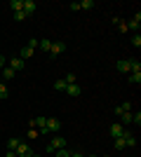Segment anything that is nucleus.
<instances>
[{"label": "nucleus", "mask_w": 141, "mask_h": 157, "mask_svg": "<svg viewBox=\"0 0 141 157\" xmlns=\"http://www.w3.org/2000/svg\"><path fill=\"white\" fill-rule=\"evenodd\" d=\"M35 10H38L35 0H24V12H26V14H33Z\"/></svg>", "instance_id": "obj_12"}, {"label": "nucleus", "mask_w": 141, "mask_h": 157, "mask_svg": "<svg viewBox=\"0 0 141 157\" xmlns=\"http://www.w3.org/2000/svg\"><path fill=\"white\" fill-rule=\"evenodd\" d=\"M68 10H73V12H78V10H80V2H71V5H68Z\"/></svg>", "instance_id": "obj_30"}, {"label": "nucleus", "mask_w": 141, "mask_h": 157, "mask_svg": "<svg viewBox=\"0 0 141 157\" xmlns=\"http://www.w3.org/2000/svg\"><path fill=\"white\" fill-rule=\"evenodd\" d=\"M10 10L12 12H21L24 10V0H10Z\"/></svg>", "instance_id": "obj_14"}, {"label": "nucleus", "mask_w": 141, "mask_h": 157, "mask_svg": "<svg viewBox=\"0 0 141 157\" xmlns=\"http://www.w3.org/2000/svg\"><path fill=\"white\" fill-rule=\"evenodd\" d=\"M64 92H66L68 96H80V85H78V82H75V85H66Z\"/></svg>", "instance_id": "obj_9"}, {"label": "nucleus", "mask_w": 141, "mask_h": 157, "mask_svg": "<svg viewBox=\"0 0 141 157\" xmlns=\"http://www.w3.org/2000/svg\"><path fill=\"white\" fill-rule=\"evenodd\" d=\"M122 138H125V145H127V148H134V145H136V136H134V134L125 131V134H122Z\"/></svg>", "instance_id": "obj_10"}, {"label": "nucleus", "mask_w": 141, "mask_h": 157, "mask_svg": "<svg viewBox=\"0 0 141 157\" xmlns=\"http://www.w3.org/2000/svg\"><path fill=\"white\" fill-rule=\"evenodd\" d=\"M5 66H7V61H5V56L0 54V68H5Z\"/></svg>", "instance_id": "obj_32"}, {"label": "nucleus", "mask_w": 141, "mask_h": 157, "mask_svg": "<svg viewBox=\"0 0 141 157\" xmlns=\"http://www.w3.org/2000/svg\"><path fill=\"white\" fill-rule=\"evenodd\" d=\"M71 157H85V155H80V152H71Z\"/></svg>", "instance_id": "obj_34"}, {"label": "nucleus", "mask_w": 141, "mask_h": 157, "mask_svg": "<svg viewBox=\"0 0 141 157\" xmlns=\"http://www.w3.org/2000/svg\"><path fill=\"white\" fill-rule=\"evenodd\" d=\"M101 157H108V155H101Z\"/></svg>", "instance_id": "obj_36"}, {"label": "nucleus", "mask_w": 141, "mask_h": 157, "mask_svg": "<svg viewBox=\"0 0 141 157\" xmlns=\"http://www.w3.org/2000/svg\"><path fill=\"white\" fill-rule=\"evenodd\" d=\"M66 52V45L64 42H52V49H49V56H59V54Z\"/></svg>", "instance_id": "obj_6"}, {"label": "nucleus", "mask_w": 141, "mask_h": 157, "mask_svg": "<svg viewBox=\"0 0 141 157\" xmlns=\"http://www.w3.org/2000/svg\"><path fill=\"white\" fill-rule=\"evenodd\" d=\"M33 54H35V49H33V47H24V49H21V54H19V59L21 61H26V59H31V56H33Z\"/></svg>", "instance_id": "obj_11"}, {"label": "nucleus", "mask_w": 141, "mask_h": 157, "mask_svg": "<svg viewBox=\"0 0 141 157\" xmlns=\"http://www.w3.org/2000/svg\"><path fill=\"white\" fill-rule=\"evenodd\" d=\"M113 113H115V117H122L125 113H132V103H129V101H125V103L115 105V108H113Z\"/></svg>", "instance_id": "obj_3"}, {"label": "nucleus", "mask_w": 141, "mask_h": 157, "mask_svg": "<svg viewBox=\"0 0 141 157\" xmlns=\"http://www.w3.org/2000/svg\"><path fill=\"white\" fill-rule=\"evenodd\" d=\"M38 134H40V131H38V129H33V127L28 129V138H35V136H38Z\"/></svg>", "instance_id": "obj_29"}, {"label": "nucleus", "mask_w": 141, "mask_h": 157, "mask_svg": "<svg viewBox=\"0 0 141 157\" xmlns=\"http://www.w3.org/2000/svg\"><path fill=\"white\" fill-rule=\"evenodd\" d=\"M26 17H28V14L24 12V10H21V12H14V19H17V21H24Z\"/></svg>", "instance_id": "obj_27"}, {"label": "nucleus", "mask_w": 141, "mask_h": 157, "mask_svg": "<svg viewBox=\"0 0 141 157\" xmlns=\"http://www.w3.org/2000/svg\"><path fill=\"white\" fill-rule=\"evenodd\" d=\"M7 96H10V89H7L5 82H0V98H7Z\"/></svg>", "instance_id": "obj_20"}, {"label": "nucleus", "mask_w": 141, "mask_h": 157, "mask_svg": "<svg viewBox=\"0 0 141 157\" xmlns=\"http://www.w3.org/2000/svg\"><path fill=\"white\" fill-rule=\"evenodd\" d=\"M75 80H78V78H75V73H68L66 78H64V82H66V85H75Z\"/></svg>", "instance_id": "obj_24"}, {"label": "nucleus", "mask_w": 141, "mask_h": 157, "mask_svg": "<svg viewBox=\"0 0 141 157\" xmlns=\"http://www.w3.org/2000/svg\"><path fill=\"white\" fill-rule=\"evenodd\" d=\"M14 75H17V73H14L10 66H5V68H2V78H5V80H12Z\"/></svg>", "instance_id": "obj_17"}, {"label": "nucleus", "mask_w": 141, "mask_h": 157, "mask_svg": "<svg viewBox=\"0 0 141 157\" xmlns=\"http://www.w3.org/2000/svg\"><path fill=\"white\" fill-rule=\"evenodd\" d=\"M115 26H118V31H120V33H125V31H127V21H122V19H118V17H115Z\"/></svg>", "instance_id": "obj_16"}, {"label": "nucleus", "mask_w": 141, "mask_h": 157, "mask_svg": "<svg viewBox=\"0 0 141 157\" xmlns=\"http://www.w3.org/2000/svg\"><path fill=\"white\" fill-rule=\"evenodd\" d=\"M61 129V120L59 117H47V131L49 134H57Z\"/></svg>", "instance_id": "obj_4"}, {"label": "nucleus", "mask_w": 141, "mask_h": 157, "mask_svg": "<svg viewBox=\"0 0 141 157\" xmlns=\"http://www.w3.org/2000/svg\"><path fill=\"white\" fill-rule=\"evenodd\" d=\"M21 141L19 138H7V150H17V145H19Z\"/></svg>", "instance_id": "obj_18"}, {"label": "nucleus", "mask_w": 141, "mask_h": 157, "mask_svg": "<svg viewBox=\"0 0 141 157\" xmlns=\"http://www.w3.org/2000/svg\"><path fill=\"white\" fill-rule=\"evenodd\" d=\"M92 7H96L94 0H82V2H80V10H92Z\"/></svg>", "instance_id": "obj_19"}, {"label": "nucleus", "mask_w": 141, "mask_h": 157, "mask_svg": "<svg viewBox=\"0 0 141 157\" xmlns=\"http://www.w3.org/2000/svg\"><path fill=\"white\" fill-rule=\"evenodd\" d=\"M132 45H134V47H141V35H139V33H134V38H132Z\"/></svg>", "instance_id": "obj_28"}, {"label": "nucleus", "mask_w": 141, "mask_h": 157, "mask_svg": "<svg viewBox=\"0 0 141 157\" xmlns=\"http://www.w3.org/2000/svg\"><path fill=\"white\" fill-rule=\"evenodd\" d=\"M129 157H132V155H129Z\"/></svg>", "instance_id": "obj_37"}, {"label": "nucleus", "mask_w": 141, "mask_h": 157, "mask_svg": "<svg viewBox=\"0 0 141 157\" xmlns=\"http://www.w3.org/2000/svg\"><path fill=\"white\" fill-rule=\"evenodd\" d=\"M120 124H132V113H125L120 117Z\"/></svg>", "instance_id": "obj_22"}, {"label": "nucleus", "mask_w": 141, "mask_h": 157, "mask_svg": "<svg viewBox=\"0 0 141 157\" xmlns=\"http://www.w3.org/2000/svg\"><path fill=\"white\" fill-rule=\"evenodd\" d=\"M54 89H57V92H64V89H66V82H64V80H57V82H54Z\"/></svg>", "instance_id": "obj_25"}, {"label": "nucleus", "mask_w": 141, "mask_h": 157, "mask_svg": "<svg viewBox=\"0 0 141 157\" xmlns=\"http://www.w3.org/2000/svg\"><path fill=\"white\" fill-rule=\"evenodd\" d=\"M14 155H17V157H31L33 150H31V145H28V143H19V145H17V150H14Z\"/></svg>", "instance_id": "obj_2"}, {"label": "nucleus", "mask_w": 141, "mask_h": 157, "mask_svg": "<svg viewBox=\"0 0 141 157\" xmlns=\"http://www.w3.org/2000/svg\"><path fill=\"white\" fill-rule=\"evenodd\" d=\"M5 157H17V155H14V150H7V152H5Z\"/></svg>", "instance_id": "obj_33"}, {"label": "nucleus", "mask_w": 141, "mask_h": 157, "mask_svg": "<svg viewBox=\"0 0 141 157\" xmlns=\"http://www.w3.org/2000/svg\"><path fill=\"white\" fill-rule=\"evenodd\" d=\"M61 148H66V138L61 136H54L49 143H47V155H54L57 150H61Z\"/></svg>", "instance_id": "obj_1"}, {"label": "nucleus", "mask_w": 141, "mask_h": 157, "mask_svg": "<svg viewBox=\"0 0 141 157\" xmlns=\"http://www.w3.org/2000/svg\"><path fill=\"white\" fill-rule=\"evenodd\" d=\"M115 148H118V150H122V148H127V145H125V138H115Z\"/></svg>", "instance_id": "obj_26"}, {"label": "nucleus", "mask_w": 141, "mask_h": 157, "mask_svg": "<svg viewBox=\"0 0 141 157\" xmlns=\"http://www.w3.org/2000/svg\"><path fill=\"white\" fill-rule=\"evenodd\" d=\"M129 82L139 85V82H141V73H129Z\"/></svg>", "instance_id": "obj_23"}, {"label": "nucleus", "mask_w": 141, "mask_h": 157, "mask_svg": "<svg viewBox=\"0 0 141 157\" xmlns=\"http://www.w3.org/2000/svg\"><path fill=\"white\" fill-rule=\"evenodd\" d=\"M54 157H71V150H68V148H61V150L54 152Z\"/></svg>", "instance_id": "obj_21"}, {"label": "nucleus", "mask_w": 141, "mask_h": 157, "mask_svg": "<svg viewBox=\"0 0 141 157\" xmlns=\"http://www.w3.org/2000/svg\"><path fill=\"white\" fill-rule=\"evenodd\" d=\"M31 157H42V155H35V152H33V155H31Z\"/></svg>", "instance_id": "obj_35"}, {"label": "nucleus", "mask_w": 141, "mask_h": 157, "mask_svg": "<svg viewBox=\"0 0 141 157\" xmlns=\"http://www.w3.org/2000/svg\"><path fill=\"white\" fill-rule=\"evenodd\" d=\"M118 71H120V73H127V75H129V59L118 61Z\"/></svg>", "instance_id": "obj_15"}, {"label": "nucleus", "mask_w": 141, "mask_h": 157, "mask_svg": "<svg viewBox=\"0 0 141 157\" xmlns=\"http://www.w3.org/2000/svg\"><path fill=\"white\" fill-rule=\"evenodd\" d=\"M7 66H10V68H12L14 73H19V71H24V61H21L19 56H14V59H10V61H7Z\"/></svg>", "instance_id": "obj_7"}, {"label": "nucleus", "mask_w": 141, "mask_h": 157, "mask_svg": "<svg viewBox=\"0 0 141 157\" xmlns=\"http://www.w3.org/2000/svg\"><path fill=\"white\" fill-rule=\"evenodd\" d=\"M38 47H40L42 52H47V54H49V49H52V40H47V38L38 40Z\"/></svg>", "instance_id": "obj_13"}, {"label": "nucleus", "mask_w": 141, "mask_h": 157, "mask_svg": "<svg viewBox=\"0 0 141 157\" xmlns=\"http://www.w3.org/2000/svg\"><path fill=\"white\" fill-rule=\"evenodd\" d=\"M122 134H125V127H122L120 122H115V124H111V136H113V138H120Z\"/></svg>", "instance_id": "obj_8"}, {"label": "nucleus", "mask_w": 141, "mask_h": 157, "mask_svg": "<svg viewBox=\"0 0 141 157\" xmlns=\"http://www.w3.org/2000/svg\"><path fill=\"white\" fill-rule=\"evenodd\" d=\"M139 28H141V14L136 12L134 17L127 21V31H136V33H139Z\"/></svg>", "instance_id": "obj_5"}, {"label": "nucleus", "mask_w": 141, "mask_h": 157, "mask_svg": "<svg viewBox=\"0 0 141 157\" xmlns=\"http://www.w3.org/2000/svg\"><path fill=\"white\" fill-rule=\"evenodd\" d=\"M28 47H33V49H38V40H35V38H31V40H28Z\"/></svg>", "instance_id": "obj_31"}]
</instances>
